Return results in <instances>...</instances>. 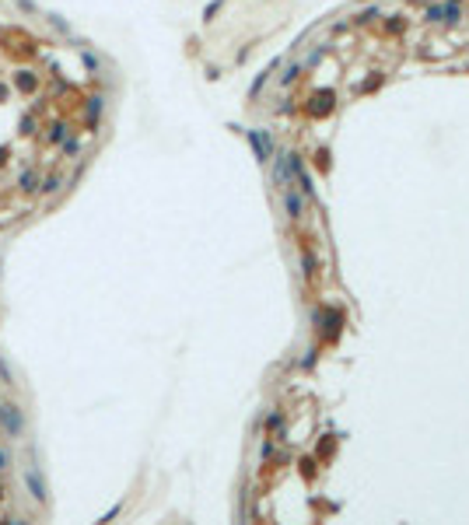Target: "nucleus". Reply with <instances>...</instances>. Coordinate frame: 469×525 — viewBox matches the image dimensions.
<instances>
[{
	"instance_id": "nucleus-1",
	"label": "nucleus",
	"mask_w": 469,
	"mask_h": 525,
	"mask_svg": "<svg viewBox=\"0 0 469 525\" xmlns=\"http://www.w3.org/2000/svg\"><path fill=\"white\" fill-rule=\"evenodd\" d=\"M284 203H287V214L291 217H301V193L294 186H284Z\"/></svg>"
},
{
	"instance_id": "nucleus-2",
	"label": "nucleus",
	"mask_w": 469,
	"mask_h": 525,
	"mask_svg": "<svg viewBox=\"0 0 469 525\" xmlns=\"http://www.w3.org/2000/svg\"><path fill=\"white\" fill-rule=\"evenodd\" d=\"M252 147L259 151V161H266V154H270V140H266V137H259V133H252Z\"/></svg>"
}]
</instances>
